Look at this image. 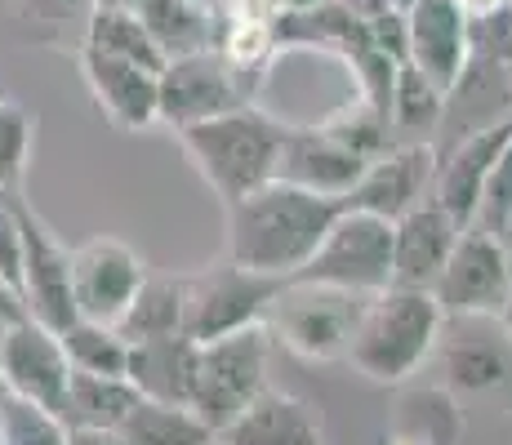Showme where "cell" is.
<instances>
[{
  "mask_svg": "<svg viewBox=\"0 0 512 445\" xmlns=\"http://www.w3.org/2000/svg\"><path fill=\"white\" fill-rule=\"evenodd\" d=\"M223 210H228V259L290 281L343 214V201L285 178H268Z\"/></svg>",
  "mask_w": 512,
  "mask_h": 445,
  "instance_id": "obj_1",
  "label": "cell"
},
{
  "mask_svg": "<svg viewBox=\"0 0 512 445\" xmlns=\"http://www.w3.org/2000/svg\"><path fill=\"white\" fill-rule=\"evenodd\" d=\"M441 325H446V312L437 308L432 290L388 285V290L366 299V312H361L357 330H352L343 361L357 374H366L370 383L397 388L410 374H419L423 361L437 352Z\"/></svg>",
  "mask_w": 512,
  "mask_h": 445,
  "instance_id": "obj_2",
  "label": "cell"
},
{
  "mask_svg": "<svg viewBox=\"0 0 512 445\" xmlns=\"http://www.w3.org/2000/svg\"><path fill=\"white\" fill-rule=\"evenodd\" d=\"M285 130H290L285 121L250 103L236 107V112L210 116L201 125H187V130H179V143L187 161L196 165V174L210 183V192L223 205H232L259 183L277 178Z\"/></svg>",
  "mask_w": 512,
  "mask_h": 445,
  "instance_id": "obj_3",
  "label": "cell"
},
{
  "mask_svg": "<svg viewBox=\"0 0 512 445\" xmlns=\"http://www.w3.org/2000/svg\"><path fill=\"white\" fill-rule=\"evenodd\" d=\"M370 294H352L339 285L317 281H285V290L272 299L263 325L285 352L303 356V361H343L357 330L361 312H366Z\"/></svg>",
  "mask_w": 512,
  "mask_h": 445,
  "instance_id": "obj_4",
  "label": "cell"
},
{
  "mask_svg": "<svg viewBox=\"0 0 512 445\" xmlns=\"http://www.w3.org/2000/svg\"><path fill=\"white\" fill-rule=\"evenodd\" d=\"M272 339L268 325H245L223 339L201 343V370H196L192 410L201 423H210L214 437L245 410L259 392H268V365H272Z\"/></svg>",
  "mask_w": 512,
  "mask_h": 445,
  "instance_id": "obj_5",
  "label": "cell"
},
{
  "mask_svg": "<svg viewBox=\"0 0 512 445\" xmlns=\"http://www.w3.org/2000/svg\"><path fill=\"white\" fill-rule=\"evenodd\" d=\"M281 290L285 276L254 272V267H241L232 259L210 263L201 272H187L183 334L196 343H210L232 330H245V325H259Z\"/></svg>",
  "mask_w": 512,
  "mask_h": 445,
  "instance_id": "obj_6",
  "label": "cell"
},
{
  "mask_svg": "<svg viewBox=\"0 0 512 445\" xmlns=\"http://www.w3.org/2000/svg\"><path fill=\"white\" fill-rule=\"evenodd\" d=\"M290 281L339 285L352 294H379L392 285V223L366 210H348L330 223L312 259Z\"/></svg>",
  "mask_w": 512,
  "mask_h": 445,
  "instance_id": "obj_7",
  "label": "cell"
},
{
  "mask_svg": "<svg viewBox=\"0 0 512 445\" xmlns=\"http://www.w3.org/2000/svg\"><path fill=\"white\" fill-rule=\"evenodd\" d=\"M263 76L241 72L236 63L219 54V49H205V54H187L170 58L161 67V94H156V121L170 125L174 134L187 125H201L210 116L236 112V107L254 103V89Z\"/></svg>",
  "mask_w": 512,
  "mask_h": 445,
  "instance_id": "obj_8",
  "label": "cell"
},
{
  "mask_svg": "<svg viewBox=\"0 0 512 445\" xmlns=\"http://www.w3.org/2000/svg\"><path fill=\"white\" fill-rule=\"evenodd\" d=\"M512 285V254L504 250L495 232H481V227H464L450 250L446 267H441L437 285H432V299L437 308L459 321H495L499 308L508 299Z\"/></svg>",
  "mask_w": 512,
  "mask_h": 445,
  "instance_id": "obj_9",
  "label": "cell"
},
{
  "mask_svg": "<svg viewBox=\"0 0 512 445\" xmlns=\"http://www.w3.org/2000/svg\"><path fill=\"white\" fill-rule=\"evenodd\" d=\"M18 205V227H23V303L27 316H36L49 330H63L76 321V303H72V250L54 236L41 214L27 205L23 192H14Z\"/></svg>",
  "mask_w": 512,
  "mask_h": 445,
  "instance_id": "obj_10",
  "label": "cell"
},
{
  "mask_svg": "<svg viewBox=\"0 0 512 445\" xmlns=\"http://www.w3.org/2000/svg\"><path fill=\"white\" fill-rule=\"evenodd\" d=\"M67 379H72V361H67L58 330L41 325L36 316L9 321L5 343H0V392L58 414L67 397Z\"/></svg>",
  "mask_w": 512,
  "mask_h": 445,
  "instance_id": "obj_11",
  "label": "cell"
},
{
  "mask_svg": "<svg viewBox=\"0 0 512 445\" xmlns=\"http://www.w3.org/2000/svg\"><path fill=\"white\" fill-rule=\"evenodd\" d=\"M147 263L134 245L116 236H90L72 250V303L85 321L116 325L130 308L134 290L143 285Z\"/></svg>",
  "mask_w": 512,
  "mask_h": 445,
  "instance_id": "obj_12",
  "label": "cell"
},
{
  "mask_svg": "<svg viewBox=\"0 0 512 445\" xmlns=\"http://www.w3.org/2000/svg\"><path fill=\"white\" fill-rule=\"evenodd\" d=\"M432 178H437V143H397L366 165V174L343 196V205L392 223L406 210H415L419 201H428Z\"/></svg>",
  "mask_w": 512,
  "mask_h": 445,
  "instance_id": "obj_13",
  "label": "cell"
},
{
  "mask_svg": "<svg viewBox=\"0 0 512 445\" xmlns=\"http://www.w3.org/2000/svg\"><path fill=\"white\" fill-rule=\"evenodd\" d=\"M76 67L81 81L98 103V112L116 125V130H147L156 125V94H161V72L130 58H116L107 49L76 45Z\"/></svg>",
  "mask_w": 512,
  "mask_h": 445,
  "instance_id": "obj_14",
  "label": "cell"
},
{
  "mask_svg": "<svg viewBox=\"0 0 512 445\" xmlns=\"http://www.w3.org/2000/svg\"><path fill=\"white\" fill-rule=\"evenodd\" d=\"M512 138V116L504 121L486 125V130H472L459 134L450 143L437 147V178H432V201L441 205L446 214H455L459 223H472L481 201V187H486L490 165L499 161V152L508 147Z\"/></svg>",
  "mask_w": 512,
  "mask_h": 445,
  "instance_id": "obj_15",
  "label": "cell"
},
{
  "mask_svg": "<svg viewBox=\"0 0 512 445\" xmlns=\"http://www.w3.org/2000/svg\"><path fill=\"white\" fill-rule=\"evenodd\" d=\"M366 156L352 152L339 134H330L326 125H290L281 143V161L277 178L299 183L308 192H326V196H348L357 187V178L366 174Z\"/></svg>",
  "mask_w": 512,
  "mask_h": 445,
  "instance_id": "obj_16",
  "label": "cell"
},
{
  "mask_svg": "<svg viewBox=\"0 0 512 445\" xmlns=\"http://www.w3.org/2000/svg\"><path fill=\"white\" fill-rule=\"evenodd\" d=\"M464 223L446 214L437 201H419L401 219H392V285H410V290H432L455 250Z\"/></svg>",
  "mask_w": 512,
  "mask_h": 445,
  "instance_id": "obj_17",
  "label": "cell"
},
{
  "mask_svg": "<svg viewBox=\"0 0 512 445\" xmlns=\"http://www.w3.org/2000/svg\"><path fill=\"white\" fill-rule=\"evenodd\" d=\"M406 63L441 89L459 81L468 63V14L459 0H415L406 9Z\"/></svg>",
  "mask_w": 512,
  "mask_h": 445,
  "instance_id": "obj_18",
  "label": "cell"
},
{
  "mask_svg": "<svg viewBox=\"0 0 512 445\" xmlns=\"http://www.w3.org/2000/svg\"><path fill=\"white\" fill-rule=\"evenodd\" d=\"M219 445H326V423L317 405L268 388L219 432Z\"/></svg>",
  "mask_w": 512,
  "mask_h": 445,
  "instance_id": "obj_19",
  "label": "cell"
},
{
  "mask_svg": "<svg viewBox=\"0 0 512 445\" xmlns=\"http://www.w3.org/2000/svg\"><path fill=\"white\" fill-rule=\"evenodd\" d=\"M504 116H512V67L468 54L459 81L446 89V112H441V130L432 143L441 147L459 134L486 130V125L504 121Z\"/></svg>",
  "mask_w": 512,
  "mask_h": 445,
  "instance_id": "obj_20",
  "label": "cell"
},
{
  "mask_svg": "<svg viewBox=\"0 0 512 445\" xmlns=\"http://www.w3.org/2000/svg\"><path fill=\"white\" fill-rule=\"evenodd\" d=\"M196 370H201V343L187 334H161V339L130 343V365L125 379L139 388L147 401L165 405H192Z\"/></svg>",
  "mask_w": 512,
  "mask_h": 445,
  "instance_id": "obj_21",
  "label": "cell"
},
{
  "mask_svg": "<svg viewBox=\"0 0 512 445\" xmlns=\"http://www.w3.org/2000/svg\"><path fill=\"white\" fill-rule=\"evenodd\" d=\"M139 18L147 23L152 41L161 45L165 63L187 54H205V49H219V23L205 0H143Z\"/></svg>",
  "mask_w": 512,
  "mask_h": 445,
  "instance_id": "obj_22",
  "label": "cell"
},
{
  "mask_svg": "<svg viewBox=\"0 0 512 445\" xmlns=\"http://www.w3.org/2000/svg\"><path fill=\"white\" fill-rule=\"evenodd\" d=\"M183 308H187V272H147L134 290L130 308L121 312L116 330L125 343L161 339V334H183Z\"/></svg>",
  "mask_w": 512,
  "mask_h": 445,
  "instance_id": "obj_23",
  "label": "cell"
},
{
  "mask_svg": "<svg viewBox=\"0 0 512 445\" xmlns=\"http://www.w3.org/2000/svg\"><path fill=\"white\" fill-rule=\"evenodd\" d=\"M134 405H139V388H134L125 374L72 370L58 419H63L67 428H121Z\"/></svg>",
  "mask_w": 512,
  "mask_h": 445,
  "instance_id": "obj_24",
  "label": "cell"
},
{
  "mask_svg": "<svg viewBox=\"0 0 512 445\" xmlns=\"http://www.w3.org/2000/svg\"><path fill=\"white\" fill-rule=\"evenodd\" d=\"M388 432L419 445H459L464 441V410L459 397L441 383V388H410L401 392L397 410H392Z\"/></svg>",
  "mask_w": 512,
  "mask_h": 445,
  "instance_id": "obj_25",
  "label": "cell"
},
{
  "mask_svg": "<svg viewBox=\"0 0 512 445\" xmlns=\"http://www.w3.org/2000/svg\"><path fill=\"white\" fill-rule=\"evenodd\" d=\"M441 112H446V89L432 76H423L415 63H397L392 103H388V121L397 143H432L441 130Z\"/></svg>",
  "mask_w": 512,
  "mask_h": 445,
  "instance_id": "obj_26",
  "label": "cell"
},
{
  "mask_svg": "<svg viewBox=\"0 0 512 445\" xmlns=\"http://www.w3.org/2000/svg\"><path fill=\"white\" fill-rule=\"evenodd\" d=\"M441 352V374L455 397H477V392H495L508 383L512 361L499 343L481 339V334H459V339L437 343Z\"/></svg>",
  "mask_w": 512,
  "mask_h": 445,
  "instance_id": "obj_27",
  "label": "cell"
},
{
  "mask_svg": "<svg viewBox=\"0 0 512 445\" xmlns=\"http://www.w3.org/2000/svg\"><path fill=\"white\" fill-rule=\"evenodd\" d=\"M130 445H219L210 423H201V414L192 405H165V401H147L139 397L121 428Z\"/></svg>",
  "mask_w": 512,
  "mask_h": 445,
  "instance_id": "obj_28",
  "label": "cell"
},
{
  "mask_svg": "<svg viewBox=\"0 0 512 445\" xmlns=\"http://www.w3.org/2000/svg\"><path fill=\"white\" fill-rule=\"evenodd\" d=\"M219 54L241 67V72L263 76L272 67V58L281 54L277 49V9L254 5V9H241V14H223Z\"/></svg>",
  "mask_w": 512,
  "mask_h": 445,
  "instance_id": "obj_29",
  "label": "cell"
},
{
  "mask_svg": "<svg viewBox=\"0 0 512 445\" xmlns=\"http://www.w3.org/2000/svg\"><path fill=\"white\" fill-rule=\"evenodd\" d=\"M94 14V0H9V18H14L18 36L36 45H81L85 23Z\"/></svg>",
  "mask_w": 512,
  "mask_h": 445,
  "instance_id": "obj_30",
  "label": "cell"
},
{
  "mask_svg": "<svg viewBox=\"0 0 512 445\" xmlns=\"http://www.w3.org/2000/svg\"><path fill=\"white\" fill-rule=\"evenodd\" d=\"M81 45L107 49V54L130 58V63H143V67H152V72H161V67H165L161 45L152 41V32H147V23L139 18V9L94 5L90 23H85V41Z\"/></svg>",
  "mask_w": 512,
  "mask_h": 445,
  "instance_id": "obj_31",
  "label": "cell"
},
{
  "mask_svg": "<svg viewBox=\"0 0 512 445\" xmlns=\"http://www.w3.org/2000/svg\"><path fill=\"white\" fill-rule=\"evenodd\" d=\"M63 339V352L72 361V370H85V374H125L130 365V343L121 339L116 325H103V321H85L76 316L72 325L58 330Z\"/></svg>",
  "mask_w": 512,
  "mask_h": 445,
  "instance_id": "obj_32",
  "label": "cell"
},
{
  "mask_svg": "<svg viewBox=\"0 0 512 445\" xmlns=\"http://www.w3.org/2000/svg\"><path fill=\"white\" fill-rule=\"evenodd\" d=\"M0 445H67V423L45 405L0 392Z\"/></svg>",
  "mask_w": 512,
  "mask_h": 445,
  "instance_id": "obj_33",
  "label": "cell"
},
{
  "mask_svg": "<svg viewBox=\"0 0 512 445\" xmlns=\"http://www.w3.org/2000/svg\"><path fill=\"white\" fill-rule=\"evenodd\" d=\"M36 116L14 98H0V192H18L32 161Z\"/></svg>",
  "mask_w": 512,
  "mask_h": 445,
  "instance_id": "obj_34",
  "label": "cell"
},
{
  "mask_svg": "<svg viewBox=\"0 0 512 445\" xmlns=\"http://www.w3.org/2000/svg\"><path fill=\"white\" fill-rule=\"evenodd\" d=\"M512 223V138L508 147L499 152V161L490 165L486 174V187H481V201H477V214H472L468 227H481V232H504Z\"/></svg>",
  "mask_w": 512,
  "mask_h": 445,
  "instance_id": "obj_35",
  "label": "cell"
},
{
  "mask_svg": "<svg viewBox=\"0 0 512 445\" xmlns=\"http://www.w3.org/2000/svg\"><path fill=\"white\" fill-rule=\"evenodd\" d=\"M468 54L512 67V0L481 18H468Z\"/></svg>",
  "mask_w": 512,
  "mask_h": 445,
  "instance_id": "obj_36",
  "label": "cell"
},
{
  "mask_svg": "<svg viewBox=\"0 0 512 445\" xmlns=\"http://www.w3.org/2000/svg\"><path fill=\"white\" fill-rule=\"evenodd\" d=\"M18 192H23V187H18ZM0 276H5L14 290H18V281H23V227H18L14 192H0Z\"/></svg>",
  "mask_w": 512,
  "mask_h": 445,
  "instance_id": "obj_37",
  "label": "cell"
},
{
  "mask_svg": "<svg viewBox=\"0 0 512 445\" xmlns=\"http://www.w3.org/2000/svg\"><path fill=\"white\" fill-rule=\"evenodd\" d=\"M67 445H130L116 428H67Z\"/></svg>",
  "mask_w": 512,
  "mask_h": 445,
  "instance_id": "obj_38",
  "label": "cell"
},
{
  "mask_svg": "<svg viewBox=\"0 0 512 445\" xmlns=\"http://www.w3.org/2000/svg\"><path fill=\"white\" fill-rule=\"evenodd\" d=\"M0 316H5V321H18V316H27L23 294H18L14 285L5 281V276H0Z\"/></svg>",
  "mask_w": 512,
  "mask_h": 445,
  "instance_id": "obj_39",
  "label": "cell"
},
{
  "mask_svg": "<svg viewBox=\"0 0 512 445\" xmlns=\"http://www.w3.org/2000/svg\"><path fill=\"white\" fill-rule=\"evenodd\" d=\"M343 9H348L357 23H370V18H379L383 9H392V0H339Z\"/></svg>",
  "mask_w": 512,
  "mask_h": 445,
  "instance_id": "obj_40",
  "label": "cell"
},
{
  "mask_svg": "<svg viewBox=\"0 0 512 445\" xmlns=\"http://www.w3.org/2000/svg\"><path fill=\"white\" fill-rule=\"evenodd\" d=\"M205 5L223 18V14H241V9H254V5H268V0H205Z\"/></svg>",
  "mask_w": 512,
  "mask_h": 445,
  "instance_id": "obj_41",
  "label": "cell"
},
{
  "mask_svg": "<svg viewBox=\"0 0 512 445\" xmlns=\"http://www.w3.org/2000/svg\"><path fill=\"white\" fill-rule=\"evenodd\" d=\"M499 5H508V0H459V9H464L468 18H481V14H490V9H499Z\"/></svg>",
  "mask_w": 512,
  "mask_h": 445,
  "instance_id": "obj_42",
  "label": "cell"
},
{
  "mask_svg": "<svg viewBox=\"0 0 512 445\" xmlns=\"http://www.w3.org/2000/svg\"><path fill=\"white\" fill-rule=\"evenodd\" d=\"M277 14H285V9H308V5H317V0H268Z\"/></svg>",
  "mask_w": 512,
  "mask_h": 445,
  "instance_id": "obj_43",
  "label": "cell"
},
{
  "mask_svg": "<svg viewBox=\"0 0 512 445\" xmlns=\"http://www.w3.org/2000/svg\"><path fill=\"white\" fill-rule=\"evenodd\" d=\"M94 5H116V9H139L143 0H94Z\"/></svg>",
  "mask_w": 512,
  "mask_h": 445,
  "instance_id": "obj_44",
  "label": "cell"
},
{
  "mask_svg": "<svg viewBox=\"0 0 512 445\" xmlns=\"http://www.w3.org/2000/svg\"><path fill=\"white\" fill-rule=\"evenodd\" d=\"M383 445H419V441H406V437H397V432H383Z\"/></svg>",
  "mask_w": 512,
  "mask_h": 445,
  "instance_id": "obj_45",
  "label": "cell"
},
{
  "mask_svg": "<svg viewBox=\"0 0 512 445\" xmlns=\"http://www.w3.org/2000/svg\"><path fill=\"white\" fill-rule=\"evenodd\" d=\"M499 241H504V250H508V254H512V223H508V227H504V232H499Z\"/></svg>",
  "mask_w": 512,
  "mask_h": 445,
  "instance_id": "obj_46",
  "label": "cell"
},
{
  "mask_svg": "<svg viewBox=\"0 0 512 445\" xmlns=\"http://www.w3.org/2000/svg\"><path fill=\"white\" fill-rule=\"evenodd\" d=\"M5 330H9V321H5V316H0V343H5Z\"/></svg>",
  "mask_w": 512,
  "mask_h": 445,
  "instance_id": "obj_47",
  "label": "cell"
},
{
  "mask_svg": "<svg viewBox=\"0 0 512 445\" xmlns=\"http://www.w3.org/2000/svg\"><path fill=\"white\" fill-rule=\"evenodd\" d=\"M392 5H397V9H410V5H415V0H392Z\"/></svg>",
  "mask_w": 512,
  "mask_h": 445,
  "instance_id": "obj_48",
  "label": "cell"
}]
</instances>
